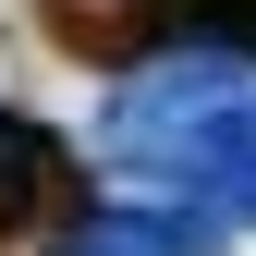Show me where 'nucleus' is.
Instances as JSON below:
<instances>
[{
  "label": "nucleus",
  "mask_w": 256,
  "mask_h": 256,
  "mask_svg": "<svg viewBox=\"0 0 256 256\" xmlns=\"http://www.w3.org/2000/svg\"><path fill=\"white\" fill-rule=\"evenodd\" d=\"M49 171V134H24L12 110H0V208H24V183Z\"/></svg>",
  "instance_id": "f257e3e1"
}]
</instances>
